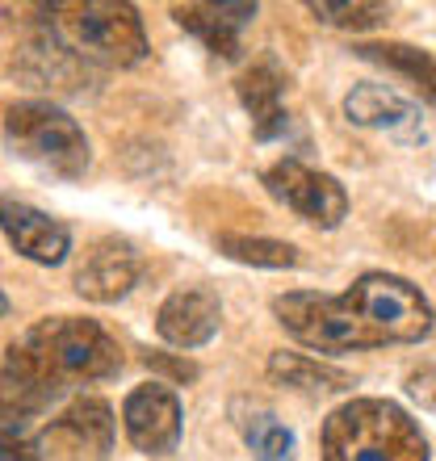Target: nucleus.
Listing matches in <instances>:
<instances>
[{
  "mask_svg": "<svg viewBox=\"0 0 436 461\" xmlns=\"http://www.w3.org/2000/svg\"><path fill=\"white\" fill-rule=\"evenodd\" d=\"M0 461H38L30 415L0 407Z\"/></svg>",
  "mask_w": 436,
  "mask_h": 461,
  "instance_id": "nucleus-21",
  "label": "nucleus"
},
{
  "mask_svg": "<svg viewBox=\"0 0 436 461\" xmlns=\"http://www.w3.org/2000/svg\"><path fill=\"white\" fill-rule=\"evenodd\" d=\"M273 315H277V323L298 344H306L315 352H332V357L336 352H365L386 344L344 298H332V294H311V290L277 294L273 298Z\"/></svg>",
  "mask_w": 436,
  "mask_h": 461,
  "instance_id": "nucleus-4",
  "label": "nucleus"
},
{
  "mask_svg": "<svg viewBox=\"0 0 436 461\" xmlns=\"http://www.w3.org/2000/svg\"><path fill=\"white\" fill-rule=\"evenodd\" d=\"M139 252H134L131 240H118V235H105L85 252L80 268H76V294L88 298V303H118L139 285Z\"/></svg>",
  "mask_w": 436,
  "mask_h": 461,
  "instance_id": "nucleus-10",
  "label": "nucleus"
},
{
  "mask_svg": "<svg viewBox=\"0 0 436 461\" xmlns=\"http://www.w3.org/2000/svg\"><path fill=\"white\" fill-rule=\"evenodd\" d=\"M344 118L352 126H369V131H386L399 139H424V113L415 101H407L399 88L361 80L349 88L344 97Z\"/></svg>",
  "mask_w": 436,
  "mask_h": 461,
  "instance_id": "nucleus-12",
  "label": "nucleus"
},
{
  "mask_svg": "<svg viewBox=\"0 0 436 461\" xmlns=\"http://www.w3.org/2000/svg\"><path fill=\"white\" fill-rule=\"evenodd\" d=\"M122 428L139 453L147 457H164L181 445V428H185V411L181 399L168 382H143L134 386L122 402Z\"/></svg>",
  "mask_w": 436,
  "mask_h": 461,
  "instance_id": "nucleus-8",
  "label": "nucleus"
},
{
  "mask_svg": "<svg viewBox=\"0 0 436 461\" xmlns=\"http://www.w3.org/2000/svg\"><path fill=\"white\" fill-rule=\"evenodd\" d=\"M235 424H240V437L256 461H294V432L273 411L252 407V411H240Z\"/></svg>",
  "mask_w": 436,
  "mask_h": 461,
  "instance_id": "nucleus-17",
  "label": "nucleus"
},
{
  "mask_svg": "<svg viewBox=\"0 0 436 461\" xmlns=\"http://www.w3.org/2000/svg\"><path fill=\"white\" fill-rule=\"evenodd\" d=\"M386 344H420L432 336V306L407 277L395 273H361L340 294Z\"/></svg>",
  "mask_w": 436,
  "mask_h": 461,
  "instance_id": "nucleus-5",
  "label": "nucleus"
},
{
  "mask_svg": "<svg viewBox=\"0 0 436 461\" xmlns=\"http://www.w3.org/2000/svg\"><path fill=\"white\" fill-rule=\"evenodd\" d=\"M38 461H105L114 449V407L105 399H76L34 437Z\"/></svg>",
  "mask_w": 436,
  "mask_h": 461,
  "instance_id": "nucleus-7",
  "label": "nucleus"
},
{
  "mask_svg": "<svg viewBox=\"0 0 436 461\" xmlns=\"http://www.w3.org/2000/svg\"><path fill=\"white\" fill-rule=\"evenodd\" d=\"M361 59H374L382 68H395L403 72L412 85L424 88V101L432 97V55L420 47H403V42H361V47H352Z\"/></svg>",
  "mask_w": 436,
  "mask_h": 461,
  "instance_id": "nucleus-19",
  "label": "nucleus"
},
{
  "mask_svg": "<svg viewBox=\"0 0 436 461\" xmlns=\"http://www.w3.org/2000/svg\"><path fill=\"white\" fill-rule=\"evenodd\" d=\"M323 461H428V437L390 399H349L327 415Z\"/></svg>",
  "mask_w": 436,
  "mask_h": 461,
  "instance_id": "nucleus-1",
  "label": "nucleus"
},
{
  "mask_svg": "<svg viewBox=\"0 0 436 461\" xmlns=\"http://www.w3.org/2000/svg\"><path fill=\"white\" fill-rule=\"evenodd\" d=\"M88 63H80L72 50H63L55 38H38L30 47H22V63H17V72L30 80L34 88H76L80 72H85Z\"/></svg>",
  "mask_w": 436,
  "mask_h": 461,
  "instance_id": "nucleus-15",
  "label": "nucleus"
},
{
  "mask_svg": "<svg viewBox=\"0 0 436 461\" xmlns=\"http://www.w3.org/2000/svg\"><path fill=\"white\" fill-rule=\"evenodd\" d=\"M9 315V298H5V290H0V319Z\"/></svg>",
  "mask_w": 436,
  "mask_h": 461,
  "instance_id": "nucleus-23",
  "label": "nucleus"
},
{
  "mask_svg": "<svg viewBox=\"0 0 436 461\" xmlns=\"http://www.w3.org/2000/svg\"><path fill=\"white\" fill-rule=\"evenodd\" d=\"M235 93H240V105L252 118V134L260 143L286 134L290 113H286V76H281L277 63H252L235 80Z\"/></svg>",
  "mask_w": 436,
  "mask_h": 461,
  "instance_id": "nucleus-14",
  "label": "nucleus"
},
{
  "mask_svg": "<svg viewBox=\"0 0 436 461\" xmlns=\"http://www.w3.org/2000/svg\"><path fill=\"white\" fill-rule=\"evenodd\" d=\"M47 34L63 50H72L80 63H101V68H139L151 55L143 17L134 5H122V0L50 5Z\"/></svg>",
  "mask_w": 436,
  "mask_h": 461,
  "instance_id": "nucleus-2",
  "label": "nucleus"
},
{
  "mask_svg": "<svg viewBox=\"0 0 436 461\" xmlns=\"http://www.w3.org/2000/svg\"><path fill=\"white\" fill-rule=\"evenodd\" d=\"M0 235L9 240V248L34 265H63L72 252V230L68 222L47 214V210L30 206L22 197H5L0 194Z\"/></svg>",
  "mask_w": 436,
  "mask_h": 461,
  "instance_id": "nucleus-9",
  "label": "nucleus"
},
{
  "mask_svg": "<svg viewBox=\"0 0 436 461\" xmlns=\"http://www.w3.org/2000/svg\"><path fill=\"white\" fill-rule=\"evenodd\" d=\"M218 323H223V303L210 285H189V290H177L164 298V306L156 311V331L159 340L172 344V348H206L218 336Z\"/></svg>",
  "mask_w": 436,
  "mask_h": 461,
  "instance_id": "nucleus-11",
  "label": "nucleus"
},
{
  "mask_svg": "<svg viewBox=\"0 0 436 461\" xmlns=\"http://www.w3.org/2000/svg\"><path fill=\"white\" fill-rule=\"evenodd\" d=\"M306 9L315 13V22L323 25H336V30H352V34H361V30H377V25L390 22V9L386 5H369V0H311Z\"/></svg>",
  "mask_w": 436,
  "mask_h": 461,
  "instance_id": "nucleus-20",
  "label": "nucleus"
},
{
  "mask_svg": "<svg viewBox=\"0 0 436 461\" xmlns=\"http://www.w3.org/2000/svg\"><path fill=\"white\" fill-rule=\"evenodd\" d=\"M428 382H432V369L424 365V374H415V377H412V394L420 399V390H424V407L432 411V394H428Z\"/></svg>",
  "mask_w": 436,
  "mask_h": 461,
  "instance_id": "nucleus-22",
  "label": "nucleus"
},
{
  "mask_svg": "<svg viewBox=\"0 0 436 461\" xmlns=\"http://www.w3.org/2000/svg\"><path fill=\"white\" fill-rule=\"evenodd\" d=\"M268 377H273L277 386L311 390V394H323V390H349L352 386L349 374L327 369V365L311 361V357H298V352H273V357H268Z\"/></svg>",
  "mask_w": 436,
  "mask_h": 461,
  "instance_id": "nucleus-16",
  "label": "nucleus"
},
{
  "mask_svg": "<svg viewBox=\"0 0 436 461\" xmlns=\"http://www.w3.org/2000/svg\"><path fill=\"white\" fill-rule=\"evenodd\" d=\"M5 143L17 159L34 164L47 176L80 181L88 172L93 147L85 126L50 101H17L5 110Z\"/></svg>",
  "mask_w": 436,
  "mask_h": 461,
  "instance_id": "nucleus-3",
  "label": "nucleus"
},
{
  "mask_svg": "<svg viewBox=\"0 0 436 461\" xmlns=\"http://www.w3.org/2000/svg\"><path fill=\"white\" fill-rule=\"evenodd\" d=\"M214 248L227 260H240V265H252V268H294L303 260L294 243L265 240V235H218Z\"/></svg>",
  "mask_w": 436,
  "mask_h": 461,
  "instance_id": "nucleus-18",
  "label": "nucleus"
},
{
  "mask_svg": "<svg viewBox=\"0 0 436 461\" xmlns=\"http://www.w3.org/2000/svg\"><path fill=\"white\" fill-rule=\"evenodd\" d=\"M260 185L277 197L286 210H294L303 222L323 230H336L340 222L349 219V189L332 176V172H319L303 159H277L260 172Z\"/></svg>",
  "mask_w": 436,
  "mask_h": 461,
  "instance_id": "nucleus-6",
  "label": "nucleus"
},
{
  "mask_svg": "<svg viewBox=\"0 0 436 461\" xmlns=\"http://www.w3.org/2000/svg\"><path fill=\"white\" fill-rule=\"evenodd\" d=\"M177 25L206 42V50L223 59H240L243 30L256 22V5H172Z\"/></svg>",
  "mask_w": 436,
  "mask_h": 461,
  "instance_id": "nucleus-13",
  "label": "nucleus"
}]
</instances>
